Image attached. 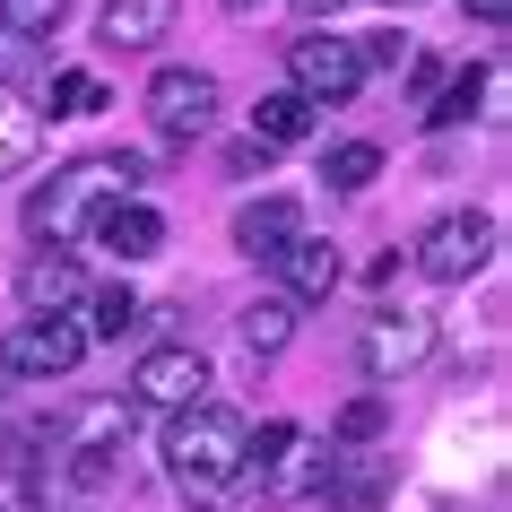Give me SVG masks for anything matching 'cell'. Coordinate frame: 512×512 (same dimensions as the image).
I'll use <instances>...</instances> for the list:
<instances>
[{
    "mask_svg": "<svg viewBox=\"0 0 512 512\" xmlns=\"http://www.w3.org/2000/svg\"><path fill=\"white\" fill-rule=\"evenodd\" d=\"M296 339V296H261V304H243V348L252 356H278Z\"/></svg>",
    "mask_w": 512,
    "mask_h": 512,
    "instance_id": "ac0fdd59",
    "label": "cell"
},
{
    "mask_svg": "<svg viewBox=\"0 0 512 512\" xmlns=\"http://www.w3.org/2000/svg\"><path fill=\"white\" fill-rule=\"evenodd\" d=\"M374 174H382V148H374V139H339V148L322 157V183L330 191H365Z\"/></svg>",
    "mask_w": 512,
    "mask_h": 512,
    "instance_id": "44dd1931",
    "label": "cell"
},
{
    "mask_svg": "<svg viewBox=\"0 0 512 512\" xmlns=\"http://www.w3.org/2000/svg\"><path fill=\"white\" fill-rule=\"evenodd\" d=\"M209 400V356L191 348V339H157V348L131 365V408H200Z\"/></svg>",
    "mask_w": 512,
    "mask_h": 512,
    "instance_id": "8992f818",
    "label": "cell"
},
{
    "mask_svg": "<svg viewBox=\"0 0 512 512\" xmlns=\"http://www.w3.org/2000/svg\"><path fill=\"white\" fill-rule=\"evenodd\" d=\"M478 105H486V70H452V79L434 87L426 122H434V131H460V122H478Z\"/></svg>",
    "mask_w": 512,
    "mask_h": 512,
    "instance_id": "d6986e66",
    "label": "cell"
},
{
    "mask_svg": "<svg viewBox=\"0 0 512 512\" xmlns=\"http://www.w3.org/2000/svg\"><path fill=\"white\" fill-rule=\"evenodd\" d=\"M131 183H148L139 157H79V165H61L53 183L27 191V235L35 243H79L87 226L105 217V200H122Z\"/></svg>",
    "mask_w": 512,
    "mask_h": 512,
    "instance_id": "6da1fadb",
    "label": "cell"
},
{
    "mask_svg": "<svg viewBox=\"0 0 512 512\" xmlns=\"http://www.w3.org/2000/svg\"><path fill=\"white\" fill-rule=\"evenodd\" d=\"M270 270H278V287H287L296 304H330V296H339V278H348V261H339L322 235H287Z\"/></svg>",
    "mask_w": 512,
    "mask_h": 512,
    "instance_id": "9c48e42d",
    "label": "cell"
},
{
    "mask_svg": "<svg viewBox=\"0 0 512 512\" xmlns=\"http://www.w3.org/2000/svg\"><path fill=\"white\" fill-rule=\"evenodd\" d=\"M287 79H296V96H313V105H348L374 70H365V53H356V35L304 27L296 44H287Z\"/></svg>",
    "mask_w": 512,
    "mask_h": 512,
    "instance_id": "5b68a950",
    "label": "cell"
},
{
    "mask_svg": "<svg viewBox=\"0 0 512 512\" xmlns=\"http://www.w3.org/2000/svg\"><path fill=\"white\" fill-rule=\"evenodd\" d=\"M495 243H504V226L486 209H452V217H434L426 235H417V278H434V287H469V278L495 261Z\"/></svg>",
    "mask_w": 512,
    "mask_h": 512,
    "instance_id": "3957f363",
    "label": "cell"
},
{
    "mask_svg": "<svg viewBox=\"0 0 512 512\" xmlns=\"http://www.w3.org/2000/svg\"><path fill=\"white\" fill-rule=\"evenodd\" d=\"M356 53H365V70H400V61H408V35H356Z\"/></svg>",
    "mask_w": 512,
    "mask_h": 512,
    "instance_id": "484cf974",
    "label": "cell"
},
{
    "mask_svg": "<svg viewBox=\"0 0 512 512\" xmlns=\"http://www.w3.org/2000/svg\"><path fill=\"white\" fill-rule=\"evenodd\" d=\"M252 478H261V495H270V504L322 495V478H330V443H304V434H287V443H278V460H261Z\"/></svg>",
    "mask_w": 512,
    "mask_h": 512,
    "instance_id": "8fae6325",
    "label": "cell"
},
{
    "mask_svg": "<svg viewBox=\"0 0 512 512\" xmlns=\"http://www.w3.org/2000/svg\"><path fill=\"white\" fill-rule=\"evenodd\" d=\"M426 356H434V322H426V313H374V322H365V339H356V365H365L374 382L417 374Z\"/></svg>",
    "mask_w": 512,
    "mask_h": 512,
    "instance_id": "ba28073f",
    "label": "cell"
},
{
    "mask_svg": "<svg viewBox=\"0 0 512 512\" xmlns=\"http://www.w3.org/2000/svg\"><path fill=\"white\" fill-rule=\"evenodd\" d=\"M434 87H443V61H434V53H408V96H434Z\"/></svg>",
    "mask_w": 512,
    "mask_h": 512,
    "instance_id": "4316f807",
    "label": "cell"
},
{
    "mask_svg": "<svg viewBox=\"0 0 512 512\" xmlns=\"http://www.w3.org/2000/svg\"><path fill=\"white\" fill-rule=\"evenodd\" d=\"M96 243L122 252V261H157V252H165V217L122 191V200H105V217H96Z\"/></svg>",
    "mask_w": 512,
    "mask_h": 512,
    "instance_id": "7c38bea8",
    "label": "cell"
},
{
    "mask_svg": "<svg viewBox=\"0 0 512 512\" xmlns=\"http://www.w3.org/2000/svg\"><path fill=\"white\" fill-rule=\"evenodd\" d=\"M322 495H330V512H365V504H382L391 495V460H339L330 452V478H322Z\"/></svg>",
    "mask_w": 512,
    "mask_h": 512,
    "instance_id": "9a60e30c",
    "label": "cell"
},
{
    "mask_svg": "<svg viewBox=\"0 0 512 512\" xmlns=\"http://www.w3.org/2000/svg\"><path fill=\"white\" fill-rule=\"evenodd\" d=\"M382 426H391V400H382V391H365V400L339 408V443H374Z\"/></svg>",
    "mask_w": 512,
    "mask_h": 512,
    "instance_id": "603a6c76",
    "label": "cell"
},
{
    "mask_svg": "<svg viewBox=\"0 0 512 512\" xmlns=\"http://www.w3.org/2000/svg\"><path fill=\"white\" fill-rule=\"evenodd\" d=\"M313 96H296V87H278V96H261V105H252V139H261V148H296V139H313Z\"/></svg>",
    "mask_w": 512,
    "mask_h": 512,
    "instance_id": "2e32d148",
    "label": "cell"
},
{
    "mask_svg": "<svg viewBox=\"0 0 512 512\" xmlns=\"http://www.w3.org/2000/svg\"><path fill=\"white\" fill-rule=\"evenodd\" d=\"M382 9H426V0H382Z\"/></svg>",
    "mask_w": 512,
    "mask_h": 512,
    "instance_id": "4dcf8cb0",
    "label": "cell"
},
{
    "mask_svg": "<svg viewBox=\"0 0 512 512\" xmlns=\"http://www.w3.org/2000/svg\"><path fill=\"white\" fill-rule=\"evenodd\" d=\"M217 105H226V87L209 79V70H157L148 79V122H157V139H209L217 131Z\"/></svg>",
    "mask_w": 512,
    "mask_h": 512,
    "instance_id": "52a82bcc",
    "label": "cell"
},
{
    "mask_svg": "<svg viewBox=\"0 0 512 512\" xmlns=\"http://www.w3.org/2000/svg\"><path fill=\"white\" fill-rule=\"evenodd\" d=\"M79 296H87V270H79L70 243H44L27 270H18V304L27 313H79Z\"/></svg>",
    "mask_w": 512,
    "mask_h": 512,
    "instance_id": "30bf717a",
    "label": "cell"
},
{
    "mask_svg": "<svg viewBox=\"0 0 512 512\" xmlns=\"http://www.w3.org/2000/svg\"><path fill=\"white\" fill-rule=\"evenodd\" d=\"M174 35V0H105V18H96V44L113 53H148Z\"/></svg>",
    "mask_w": 512,
    "mask_h": 512,
    "instance_id": "4fadbf2b",
    "label": "cell"
},
{
    "mask_svg": "<svg viewBox=\"0 0 512 512\" xmlns=\"http://www.w3.org/2000/svg\"><path fill=\"white\" fill-rule=\"evenodd\" d=\"M287 9H296L304 27H322V18H339V9H348V0H287Z\"/></svg>",
    "mask_w": 512,
    "mask_h": 512,
    "instance_id": "83f0119b",
    "label": "cell"
},
{
    "mask_svg": "<svg viewBox=\"0 0 512 512\" xmlns=\"http://www.w3.org/2000/svg\"><path fill=\"white\" fill-rule=\"evenodd\" d=\"M87 304V339H131V330H139V313H148V304H139L131 296V287H96V296H79Z\"/></svg>",
    "mask_w": 512,
    "mask_h": 512,
    "instance_id": "ffe728a7",
    "label": "cell"
},
{
    "mask_svg": "<svg viewBox=\"0 0 512 512\" xmlns=\"http://www.w3.org/2000/svg\"><path fill=\"white\" fill-rule=\"evenodd\" d=\"M96 348L70 313H27L18 330H0V382H61L79 374V356Z\"/></svg>",
    "mask_w": 512,
    "mask_h": 512,
    "instance_id": "277c9868",
    "label": "cell"
},
{
    "mask_svg": "<svg viewBox=\"0 0 512 512\" xmlns=\"http://www.w3.org/2000/svg\"><path fill=\"white\" fill-rule=\"evenodd\" d=\"M35 79H44V61H35V35L0 27V87H18V96H27Z\"/></svg>",
    "mask_w": 512,
    "mask_h": 512,
    "instance_id": "7402d4cb",
    "label": "cell"
},
{
    "mask_svg": "<svg viewBox=\"0 0 512 512\" xmlns=\"http://www.w3.org/2000/svg\"><path fill=\"white\" fill-rule=\"evenodd\" d=\"M304 235V209L296 200H243L235 209V252L243 261H278V243Z\"/></svg>",
    "mask_w": 512,
    "mask_h": 512,
    "instance_id": "5bb4252c",
    "label": "cell"
},
{
    "mask_svg": "<svg viewBox=\"0 0 512 512\" xmlns=\"http://www.w3.org/2000/svg\"><path fill=\"white\" fill-rule=\"evenodd\" d=\"M44 96H53L61 113H105V87L87 79V70H53V79H44Z\"/></svg>",
    "mask_w": 512,
    "mask_h": 512,
    "instance_id": "cb8c5ba5",
    "label": "cell"
},
{
    "mask_svg": "<svg viewBox=\"0 0 512 512\" xmlns=\"http://www.w3.org/2000/svg\"><path fill=\"white\" fill-rule=\"evenodd\" d=\"M61 9H70V0H0V27H18V35H53V27H61Z\"/></svg>",
    "mask_w": 512,
    "mask_h": 512,
    "instance_id": "d4e9b609",
    "label": "cell"
},
{
    "mask_svg": "<svg viewBox=\"0 0 512 512\" xmlns=\"http://www.w3.org/2000/svg\"><path fill=\"white\" fill-rule=\"evenodd\" d=\"M243 417H226L217 400L200 408H174V426H165V478L183 486V495H226L243 486Z\"/></svg>",
    "mask_w": 512,
    "mask_h": 512,
    "instance_id": "7a4b0ae2",
    "label": "cell"
},
{
    "mask_svg": "<svg viewBox=\"0 0 512 512\" xmlns=\"http://www.w3.org/2000/svg\"><path fill=\"white\" fill-rule=\"evenodd\" d=\"M469 18L478 27H512V0H469Z\"/></svg>",
    "mask_w": 512,
    "mask_h": 512,
    "instance_id": "f1b7e54d",
    "label": "cell"
},
{
    "mask_svg": "<svg viewBox=\"0 0 512 512\" xmlns=\"http://www.w3.org/2000/svg\"><path fill=\"white\" fill-rule=\"evenodd\" d=\"M217 9H235V18H243V9H261V0H217Z\"/></svg>",
    "mask_w": 512,
    "mask_h": 512,
    "instance_id": "f546056e",
    "label": "cell"
},
{
    "mask_svg": "<svg viewBox=\"0 0 512 512\" xmlns=\"http://www.w3.org/2000/svg\"><path fill=\"white\" fill-rule=\"evenodd\" d=\"M35 139H44V113H35V96L0 87V174H18V165L35 157Z\"/></svg>",
    "mask_w": 512,
    "mask_h": 512,
    "instance_id": "e0dca14e",
    "label": "cell"
}]
</instances>
